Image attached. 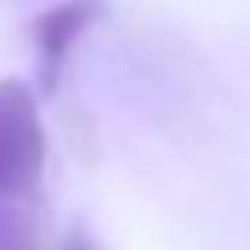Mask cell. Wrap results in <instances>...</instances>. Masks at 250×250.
I'll use <instances>...</instances> for the list:
<instances>
[{"label": "cell", "instance_id": "cell-1", "mask_svg": "<svg viewBox=\"0 0 250 250\" xmlns=\"http://www.w3.org/2000/svg\"><path fill=\"white\" fill-rule=\"evenodd\" d=\"M48 136L26 79H0V193L22 198L40 185Z\"/></svg>", "mask_w": 250, "mask_h": 250}, {"label": "cell", "instance_id": "cell-3", "mask_svg": "<svg viewBox=\"0 0 250 250\" xmlns=\"http://www.w3.org/2000/svg\"><path fill=\"white\" fill-rule=\"evenodd\" d=\"M0 250H40L35 220L26 211H0Z\"/></svg>", "mask_w": 250, "mask_h": 250}, {"label": "cell", "instance_id": "cell-4", "mask_svg": "<svg viewBox=\"0 0 250 250\" xmlns=\"http://www.w3.org/2000/svg\"><path fill=\"white\" fill-rule=\"evenodd\" d=\"M62 250H97V246H92V237H88V233H70Z\"/></svg>", "mask_w": 250, "mask_h": 250}, {"label": "cell", "instance_id": "cell-2", "mask_svg": "<svg viewBox=\"0 0 250 250\" xmlns=\"http://www.w3.org/2000/svg\"><path fill=\"white\" fill-rule=\"evenodd\" d=\"M101 18V0H62L53 9H44L35 22H31V40L40 48V79H44V92L57 88V75L75 48V40Z\"/></svg>", "mask_w": 250, "mask_h": 250}]
</instances>
